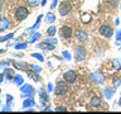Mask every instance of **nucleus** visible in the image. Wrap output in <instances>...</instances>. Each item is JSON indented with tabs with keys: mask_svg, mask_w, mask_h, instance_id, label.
I'll return each mask as SVG.
<instances>
[{
	"mask_svg": "<svg viewBox=\"0 0 121 114\" xmlns=\"http://www.w3.org/2000/svg\"><path fill=\"white\" fill-rule=\"evenodd\" d=\"M67 81L64 80V81H59L58 84H57L56 89H54V93L56 95H64L68 91V85H67Z\"/></svg>",
	"mask_w": 121,
	"mask_h": 114,
	"instance_id": "nucleus-1",
	"label": "nucleus"
},
{
	"mask_svg": "<svg viewBox=\"0 0 121 114\" xmlns=\"http://www.w3.org/2000/svg\"><path fill=\"white\" fill-rule=\"evenodd\" d=\"M58 10H59V14L62 15V17H64V15H67V14L71 13V10H72V4H71L69 1H63V3H60Z\"/></svg>",
	"mask_w": 121,
	"mask_h": 114,
	"instance_id": "nucleus-2",
	"label": "nucleus"
},
{
	"mask_svg": "<svg viewBox=\"0 0 121 114\" xmlns=\"http://www.w3.org/2000/svg\"><path fill=\"white\" fill-rule=\"evenodd\" d=\"M20 91L23 93V98H28L34 94V87L29 84H23V85H20Z\"/></svg>",
	"mask_w": 121,
	"mask_h": 114,
	"instance_id": "nucleus-3",
	"label": "nucleus"
},
{
	"mask_svg": "<svg viewBox=\"0 0 121 114\" xmlns=\"http://www.w3.org/2000/svg\"><path fill=\"white\" fill-rule=\"evenodd\" d=\"M86 56H87V52H86L85 47H83V46H77V47H76V51H74L76 60L83 61V60H86Z\"/></svg>",
	"mask_w": 121,
	"mask_h": 114,
	"instance_id": "nucleus-4",
	"label": "nucleus"
},
{
	"mask_svg": "<svg viewBox=\"0 0 121 114\" xmlns=\"http://www.w3.org/2000/svg\"><path fill=\"white\" fill-rule=\"evenodd\" d=\"M28 14H29V11L26 8L19 6L17 9V11H15V18H17L18 20H24V19L28 18Z\"/></svg>",
	"mask_w": 121,
	"mask_h": 114,
	"instance_id": "nucleus-5",
	"label": "nucleus"
},
{
	"mask_svg": "<svg viewBox=\"0 0 121 114\" xmlns=\"http://www.w3.org/2000/svg\"><path fill=\"white\" fill-rule=\"evenodd\" d=\"M98 32H100V34L101 36H104V37H106V38H110L113 34V29L111 28L110 25H101L100 27V29H98Z\"/></svg>",
	"mask_w": 121,
	"mask_h": 114,
	"instance_id": "nucleus-6",
	"label": "nucleus"
},
{
	"mask_svg": "<svg viewBox=\"0 0 121 114\" xmlns=\"http://www.w3.org/2000/svg\"><path fill=\"white\" fill-rule=\"evenodd\" d=\"M63 79L66 80L68 84H73L76 81V79H77V74H76L73 70H68L66 74L63 75Z\"/></svg>",
	"mask_w": 121,
	"mask_h": 114,
	"instance_id": "nucleus-7",
	"label": "nucleus"
},
{
	"mask_svg": "<svg viewBox=\"0 0 121 114\" xmlns=\"http://www.w3.org/2000/svg\"><path fill=\"white\" fill-rule=\"evenodd\" d=\"M90 79L92 80L93 82H96V84L104 82V75L100 74V72H92V74L90 75Z\"/></svg>",
	"mask_w": 121,
	"mask_h": 114,
	"instance_id": "nucleus-8",
	"label": "nucleus"
},
{
	"mask_svg": "<svg viewBox=\"0 0 121 114\" xmlns=\"http://www.w3.org/2000/svg\"><path fill=\"white\" fill-rule=\"evenodd\" d=\"M60 37L62 38H69L72 36V28L71 27H68V25H64L60 28Z\"/></svg>",
	"mask_w": 121,
	"mask_h": 114,
	"instance_id": "nucleus-9",
	"label": "nucleus"
},
{
	"mask_svg": "<svg viewBox=\"0 0 121 114\" xmlns=\"http://www.w3.org/2000/svg\"><path fill=\"white\" fill-rule=\"evenodd\" d=\"M76 38H77L79 42H85V41H87V38H88V34H87L85 30H77V32H76Z\"/></svg>",
	"mask_w": 121,
	"mask_h": 114,
	"instance_id": "nucleus-10",
	"label": "nucleus"
},
{
	"mask_svg": "<svg viewBox=\"0 0 121 114\" xmlns=\"http://www.w3.org/2000/svg\"><path fill=\"white\" fill-rule=\"evenodd\" d=\"M34 100L32 96H28V98H24V101H23V108H32V106H34Z\"/></svg>",
	"mask_w": 121,
	"mask_h": 114,
	"instance_id": "nucleus-11",
	"label": "nucleus"
},
{
	"mask_svg": "<svg viewBox=\"0 0 121 114\" xmlns=\"http://www.w3.org/2000/svg\"><path fill=\"white\" fill-rule=\"evenodd\" d=\"M9 28V20H8V18H5V17H1L0 18V30H5V29H8Z\"/></svg>",
	"mask_w": 121,
	"mask_h": 114,
	"instance_id": "nucleus-12",
	"label": "nucleus"
},
{
	"mask_svg": "<svg viewBox=\"0 0 121 114\" xmlns=\"http://www.w3.org/2000/svg\"><path fill=\"white\" fill-rule=\"evenodd\" d=\"M56 46L54 44H51L48 42H42V43L37 44V48H42V49H54Z\"/></svg>",
	"mask_w": 121,
	"mask_h": 114,
	"instance_id": "nucleus-13",
	"label": "nucleus"
},
{
	"mask_svg": "<svg viewBox=\"0 0 121 114\" xmlns=\"http://www.w3.org/2000/svg\"><path fill=\"white\" fill-rule=\"evenodd\" d=\"M39 96H40V105H44L45 103L48 101V94L45 93V91L43 89H39Z\"/></svg>",
	"mask_w": 121,
	"mask_h": 114,
	"instance_id": "nucleus-14",
	"label": "nucleus"
},
{
	"mask_svg": "<svg viewBox=\"0 0 121 114\" xmlns=\"http://www.w3.org/2000/svg\"><path fill=\"white\" fill-rule=\"evenodd\" d=\"M104 94H105V98L106 99H111L115 94V89H110V87H106L104 89Z\"/></svg>",
	"mask_w": 121,
	"mask_h": 114,
	"instance_id": "nucleus-15",
	"label": "nucleus"
},
{
	"mask_svg": "<svg viewBox=\"0 0 121 114\" xmlns=\"http://www.w3.org/2000/svg\"><path fill=\"white\" fill-rule=\"evenodd\" d=\"M40 18H42V15H39V17H38L37 22H35V24H34L33 27H30V29H26V30H25V33H32V32H34V30H37V29H38V27H39V24H40Z\"/></svg>",
	"mask_w": 121,
	"mask_h": 114,
	"instance_id": "nucleus-16",
	"label": "nucleus"
},
{
	"mask_svg": "<svg viewBox=\"0 0 121 114\" xmlns=\"http://www.w3.org/2000/svg\"><path fill=\"white\" fill-rule=\"evenodd\" d=\"M91 105L92 106H100L101 105V99L97 98V96L91 98Z\"/></svg>",
	"mask_w": 121,
	"mask_h": 114,
	"instance_id": "nucleus-17",
	"label": "nucleus"
},
{
	"mask_svg": "<svg viewBox=\"0 0 121 114\" xmlns=\"http://www.w3.org/2000/svg\"><path fill=\"white\" fill-rule=\"evenodd\" d=\"M13 80H14V82L17 84V85H19V86H20V85H23V84H24V79H23V77H22L20 75H15Z\"/></svg>",
	"mask_w": 121,
	"mask_h": 114,
	"instance_id": "nucleus-18",
	"label": "nucleus"
},
{
	"mask_svg": "<svg viewBox=\"0 0 121 114\" xmlns=\"http://www.w3.org/2000/svg\"><path fill=\"white\" fill-rule=\"evenodd\" d=\"M28 76H29V77H32L35 82L39 81V76H38V72L37 71L35 72H34V71H28Z\"/></svg>",
	"mask_w": 121,
	"mask_h": 114,
	"instance_id": "nucleus-19",
	"label": "nucleus"
},
{
	"mask_svg": "<svg viewBox=\"0 0 121 114\" xmlns=\"http://www.w3.org/2000/svg\"><path fill=\"white\" fill-rule=\"evenodd\" d=\"M39 37H40V33H39V32H35L34 34H32V36H30V38L28 39V42H29V43H34V42H35Z\"/></svg>",
	"mask_w": 121,
	"mask_h": 114,
	"instance_id": "nucleus-20",
	"label": "nucleus"
},
{
	"mask_svg": "<svg viewBox=\"0 0 121 114\" xmlns=\"http://www.w3.org/2000/svg\"><path fill=\"white\" fill-rule=\"evenodd\" d=\"M56 20V15L53 13H48L47 15H45V22L47 23H53Z\"/></svg>",
	"mask_w": 121,
	"mask_h": 114,
	"instance_id": "nucleus-21",
	"label": "nucleus"
},
{
	"mask_svg": "<svg viewBox=\"0 0 121 114\" xmlns=\"http://www.w3.org/2000/svg\"><path fill=\"white\" fill-rule=\"evenodd\" d=\"M112 63H113V67L116 70H121V58H115Z\"/></svg>",
	"mask_w": 121,
	"mask_h": 114,
	"instance_id": "nucleus-22",
	"label": "nucleus"
},
{
	"mask_svg": "<svg viewBox=\"0 0 121 114\" xmlns=\"http://www.w3.org/2000/svg\"><path fill=\"white\" fill-rule=\"evenodd\" d=\"M4 75H5V77H6V79H9V80H11V77L14 76L13 71H11L9 67H8V68H5V74H4Z\"/></svg>",
	"mask_w": 121,
	"mask_h": 114,
	"instance_id": "nucleus-23",
	"label": "nucleus"
},
{
	"mask_svg": "<svg viewBox=\"0 0 121 114\" xmlns=\"http://www.w3.org/2000/svg\"><path fill=\"white\" fill-rule=\"evenodd\" d=\"M13 37H14V33H9V34H6V36H4V37H0V42L9 41V39H11Z\"/></svg>",
	"mask_w": 121,
	"mask_h": 114,
	"instance_id": "nucleus-24",
	"label": "nucleus"
},
{
	"mask_svg": "<svg viewBox=\"0 0 121 114\" xmlns=\"http://www.w3.org/2000/svg\"><path fill=\"white\" fill-rule=\"evenodd\" d=\"M32 57H34V58H37L38 61H40V62H43L44 61V57H43V55H40V53H32Z\"/></svg>",
	"mask_w": 121,
	"mask_h": 114,
	"instance_id": "nucleus-25",
	"label": "nucleus"
},
{
	"mask_svg": "<svg viewBox=\"0 0 121 114\" xmlns=\"http://www.w3.org/2000/svg\"><path fill=\"white\" fill-rule=\"evenodd\" d=\"M47 33H48V36H54V34H56V27L54 25H51L47 29Z\"/></svg>",
	"mask_w": 121,
	"mask_h": 114,
	"instance_id": "nucleus-26",
	"label": "nucleus"
},
{
	"mask_svg": "<svg viewBox=\"0 0 121 114\" xmlns=\"http://www.w3.org/2000/svg\"><path fill=\"white\" fill-rule=\"evenodd\" d=\"M44 42H48V43H51V44H57V39H56V38H53V36H51V37H49V38H45V41Z\"/></svg>",
	"mask_w": 121,
	"mask_h": 114,
	"instance_id": "nucleus-27",
	"label": "nucleus"
},
{
	"mask_svg": "<svg viewBox=\"0 0 121 114\" xmlns=\"http://www.w3.org/2000/svg\"><path fill=\"white\" fill-rule=\"evenodd\" d=\"M28 3H29L30 6L35 8V6H38V4L40 3V0H28Z\"/></svg>",
	"mask_w": 121,
	"mask_h": 114,
	"instance_id": "nucleus-28",
	"label": "nucleus"
},
{
	"mask_svg": "<svg viewBox=\"0 0 121 114\" xmlns=\"http://www.w3.org/2000/svg\"><path fill=\"white\" fill-rule=\"evenodd\" d=\"M90 20H91V15H90V14H83L82 22H83V23H88Z\"/></svg>",
	"mask_w": 121,
	"mask_h": 114,
	"instance_id": "nucleus-29",
	"label": "nucleus"
},
{
	"mask_svg": "<svg viewBox=\"0 0 121 114\" xmlns=\"http://www.w3.org/2000/svg\"><path fill=\"white\" fill-rule=\"evenodd\" d=\"M119 86H121V79L116 77L115 80H113V87H119Z\"/></svg>",
	"mask_w": 121,
	"mask_h": 114,
	"instance_id": "nucleus-30",
	"label": "nucleus"
},
{
	"mask_svg": "<svg viewBox=\"0 0 121 114\" xmlns=\"http://www.w3.org/2000/svg\"><path fill=\"white\" fill-rule=\"evenodd\" d=\"M26 46H28V43H18V44H15V48L17 49H24V48H26Z\"/></svg>",
	"mask_w": 121,
	"mask_h": 114,
	"instance_id": "nucleus-31",
	"label": "nucleus"
},
{
	"mask_svg": "<svg viewBox=\"0 0 121 114\" xmlns=\"http://www.w3.org/2000/svg\"><path fill=\"white\" fill-rule=\"evenodd\" d=\"M62 56H63L66 60H71V53L68 52V51H63V52H62Z\"/></svg>",
	"mask_w": 121,
	"mask_h": 114,
	"instance_id": "nucleus-32",
	"label": "nucleus"
},
{
	"mask_svg": "<svg viewBox=\"0 0 121 114\" xmlns=\"http://www.w3.org/2000/svg\"><path fill=\"white\" fill-rule=\"evenodd\" d=\"M8 66H9V62H8V61H4V62L0 63V68H4V70L8 68Z\"/></svg>",
	"mask_w": 121,
	"mask_h": 114,
	"instance_id": "nucleus-33",
	"label": "nucleus"
},
{
	"mask_svg": "<svg viewBox=\"0 0 121 114\" xmlns=\"http://www.w3.org/2000/svg\"><path fill=\"white\" fill-rule=\"evenodd\" d=\"M30 67H32L34 71H37V72H40V71H42V68H40L39 66H37V65H33V63H32V65H30Z\"/></svg>",
	"mask_w": 121,
	"mask_h": 114,
	"instance_id": "nucleus-34",
	"label": "nucleus"
},
{
	"mask_svg": "<svg viewBox=\"0 0 121 114\" xmlns=\"http://www.w3.org/2000/svg\"><path fill=\"white\" fill-rule=\"evenodd\" d=\"M66 108H64V106H57L56 108V112H66Z\"/></svg>",
	"mask_w": 121,
	"mask_h": 114,
	"instance_id": "nucleus-35",
	"label": "nucleus"
},
{
	"mask_svg": "<svg viewBox=\"0 0 121 114\" xmlns=\"http://www.w3.org/2000/svg\"><path fill=\"white\" fill-rule=\"evenodd\" d=\"M116 39L121 41V30H117V32H116Z\"/></svg>",
	"mask_w": 121,
	"mask_h": 114,
	"instance_id": "nucleus-36",
	"label": "nucleus"
},
{
	"mask_svg": "<svg viewBox=\"0 0 121 114\" xmlns=\"http://www.w3.org/2000/svg\"><path fill=\"white\" fill-rule=\"evenodd\" d=\"M6 101L9 103V104H10V103L13 101V96H11V95H9V94H8V95H6Z\"/></svg>",
	"mask_w": 121,
	"mask_h": 114,
	"instance_id": "nucleus-37",
	"label": "nucleus"
},
{
	"mask_svg": "<svg viewBox=\"0 0 121 114\" xmlns=\"http://www.w3.org/2000/svg\"><path fill=\"white\" fill-rule=\"evenodd\" d=\"M119 1H120V0H108V3H111L112 5H117V4H119Z\"/></svg>",
	"mask_w": 121,
	"mask_h": 114,
	"instance_id": "nucleus-38",
	"label": "nucleus"
},
{
	"mask_svg": "<svg viewBox=\"0 0 121 114\" xmlns=\"http://www.w3.org/2000/svg\"><path fill=\"white\" fill-rule=\"evenodd\" d=\"M47 91H48V93H51V91H53V85H52L51 82L48 84V89H47Z\"/></svg>",
	"mask_w": 121,
	"mask_h": 114,
	"instance_id": "nucleus-39",
	"label": "nucleus"
},
{
	"mask_svg": "<svg viewBox=\"0 0 121 114\" xmlns=\"http://www.w3.org/2000/svg\"><path fill=\"white\" fill-rule=\"evenodd\" d=\"M10 110H11V108L9 105H6V106H4V108H3V112H10Z\"/></svg>",
	"mask_w": 121,
	"mask_h": 114,
	"instance_id": "nucleus-40",
	"label": "nucleus"
},
{
	"mask_svg": "<svg viewBox=\"0 0 121 114\" xmlns=\"http://www.w3.org/2000/svg\"><path fill=\"white\" fill-rule=\"evenodd\" d=\"M57 3H58V0H53V1H52V4H51V8H56Z\"/></svg>",
	"mask_w": 121,
	"mask_h": 114,
	"instance_id": "nucleus-41",
	"label": "nucleus"
},
{
	"mask_svg": "<svg viewBox=\"0 0 121 114\" xmlns=\"http://www.w3.org/2000/svg\"><path fill=\"white\" fill-rule=\"evenodd\" d=\"M4 77H5V75H4V74H0V84L3 82V80H4Z\"/></svg>",
	"mask_w": 121,
	"mask_h": 114,
	"instance_id": "nucleus-42",
	"label": "nucleus"
},
{
	"mask_svg": "<svg viewBox=\"0 0 121 114\" xmlns=\"http://www.w3.org/2000/svg\"><path fill=\"white\" fill-rule=\"evenodd\" d=\"M45 3H47V0H42V1H40V5H42V6L45 5Z\"/></svg>",
	"mask_w": 121,
	"mask_h": 114,
	"instance_id": "nucleus-43",
	"label": "nucleus"
},
{
	"mask_svg": "<svg viewBox=\"0 0 121 114\" xmlns=\"http://www.w3.org/2000/svg\"><path fill=\"white\" fill-rule=\"evenodd\" d=\"M49 110H51V108H49V106H48V108H45V109H43V112H49Z\"/></svg>",
	"mask_w": 121,
	"mask_h": 114,
	"instance_id": "nucleus-44",
	"label": "nucleus"
},
{
	"mask_svg": "<svg viewBox=\"0 0 121 114\" xmlns=\"http://www.w3.org/2000/svg\"><path fill=\"white\" fill-rule=\"evenodd\" d=\"M3 9V0H0V10Z\"/></svg>",
	"mask_w": 121,
	"mask_h": 114,
	"instance_id": "nucleus-45",
	"label": "nucleus"
},
{
	"mask_svg": "<svg viewBox=\"0 0 121 114\" xmlns=\"http://www.w3.org/2000/svg\"><path fill=\"white\" fill-rule=\"evenodd\" d=\"M119 105H121V96H120V100H119Z\"/></svg>",
	"mask_w": 121,
	"mask_h": 114,
	"instance_id": "nucleus-46",
	"label": "nucleus"
},
{
	"mask_svg": "<svg viewBox=\"0 0 121 114\" xmlns=\"http://www.w3.org/2000/svg\"><path fill=\"white\" fill-rule=\"evenodd\" d=\"M4 52V49H0V53H3Z\"/></svg>",
	"mask_w": 121,
	"mask_h": 114,
	"instance_id": "nucleus-47",
	"label": "nucleus"
},
{
	"mask_svg": "<svg viewBox=\"0 0 121 114\" xmlns=\"http://www.w3.org/2000/svg\"><path fill=\"white\" fill-rule=\"evenodd\" d=\"M0 104H1V101H0Z\"/></svg>",
	"mask_w": 121,
	"mask_h": 114,
	"instance_id": "nucleus-48",
	"label": "nucleus"
}]
</instances>
